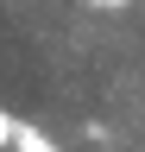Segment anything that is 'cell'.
<instances>
[{
	"label": "cell",
	"instance_id": "obj_1",
	"mask_svg": "<svg viewBox=\"0 0 145 152\" xmlns=\"http://www.w3.org/2000/svg\"><path fill=\"white\" fill-rule=\"evenodd\" d=\"M13 152H63V146L50 140L44 127H32V121H19V127H13Z\"/></svg>",
	"mask_w": 145,
	"mask_h": 152
},
{
	"label": "cell",
	"instance_id": "obj_2",
	"mask_svg": "<svg viewBox=\"0 0 145 152\" xmlns=\"http://www.w3.org/2000/svg\"><path fill=\"white\" fill-rule=\"evenodd\" d=\"M13 127H19V121H13V114H6V108H0V152H6V146H13Z\"/></svg>",
	"mask_w": 145,
	"mask_h": 152
},
{
	"label": "cell",
	"instance_id": "obj_3",
	"mask_svg": "<svg viewBox=\"0 0 145 152\" xmlns=\"http://www.w3.org/2000/svg\"><path fill=\"white\" fill-rule=\"evenodd\" d=\"M95 7H126V0H95Z\"/></svg>",
	"mask_w": 145,
	"mask_h": 152
}]
</instances>
